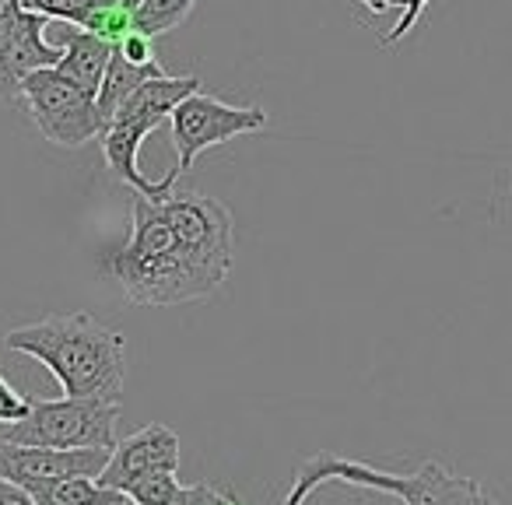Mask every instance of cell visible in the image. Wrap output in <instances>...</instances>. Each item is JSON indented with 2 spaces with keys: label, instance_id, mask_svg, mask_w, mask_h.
<instances>
[{
  "label": "cell",
  "instance_id": "cell-12",
  "mask_svg": "<svg viewBox=\"0 0 512 505\" xmlns=\"http://www.w3.org/2000/svg\"><path fill=\"white\" fill-rule=\"evenodd\" d=\"M64 57H60V71L67 74L71 81H78L81 88H88V92L99 95V85L102 78H106V67L109 60H113V46L102 43L99 36H92V32L78 29V25H67L64 32Z\"/></svg>",
  "mask_w": 512,
  "mask_h": 505
},
{
  "label": "cell",
  "instance_id": "cell-17",
  "mask_svg": "<svg viewBox=\"0 0 512 505\" xmlns=\"http://www.w3.org/2000/svg\"><path fill=\"white\" fill-rule=\"evenodd\" d=\"M29 411H32V397L18 393L15 386L4 379V372H0V425H15V421H22Z\"/></svg>",
  "mask_w": 512,
  "mask_h": 505
},
{
  "label": "cell",
  "instance_id": "cell-18",
  "mask_svg": "<svg viewBox=\"0 0 512 505\" xmlns=\"http://www.w3.org/2000/svg\"><path fill=\"white\" fill-rule=\"evenodd\" d=\"M228 491H218L211 488V484H183L179 488V495L172 498V505H225Z\"/></svg>",
  "mask_w": 512,
  "mask_h": 505
},
{
  "label": "cell",
  "instance_id": "cell-10",
  "mask_svg": "<svg viewBox=\"0 0 512 505\" xmlns=\"http://www.w3.org/2000/svg\"><path fill=\"white\" fill-rule=\"evenodd\" d=\"M144 130L134 127V123H109L106 130H102V155H106V165L113 169V176L120 179V183H127L134 193H144V197L151 200H162L172 193V186L165 183V179H158V183H151V179H144V172L137 169V155H141V144H144Z\"/></svg>",
  "mask_w": 512,
  "mask_h": 505
},
{
  "label": "cell",
  "instance_id": "cell-11",
  "mask_svg": "<svg viewBox=\"0 0 512 505\" xmlns=\"http://www.w3.org/2000/svg\"><path fill=\"white\" fill-rule=\"evenodd\" d=\"M404 505H488V495L474 477L449 474L439 463H425L411 474V488L400 498Z\"/></svg>",
  "mask_w": 512,
  "mask_h": 505
},
{
  "label": "cell",
  "instance_id": "cell-14",
  "mask_svg": "<svg viewBox=\"0 0 512 505\" xmlns=\"http://www.w3.org/2000/svg\"><path fill=\"white\" fill-rule=\"evenodd\" d=\"M36 505H116L127 502L123 491H113L99 477H67V481L46 484V488L29 491Z\"/></svg>",
  "mask_w": 512,
  "mask_h": 505
},
{
  "label": "cell",
  "instance_id": "cell-26",
  "mask_svg": "<svg viewBox=\"0 0 512 505\" xmlns=\"http://www.w3.org/2000/svg\"><path fill=\"white\" fill-rule=\"evenodd\" d=\"M488 505H495V502H491V498H488Z\"/></svg>",
  "mask_w": 512,
  "mask_h": 505
},
{
  "label": "cell",
  "instance_id": "cell-16",
  "mask_svg": "<svg viewBox=\"0 0 512 505\" xmlns=\"http://www.w3.org/2000/svg\"><path fill=\"white\" fill-rule=\"evenodd\" d=\"M179 477L176 470H158V474H148L141 481H134L127 488V498L134 505H172V498L179 495Z\"/></svg>",
  "mask_w": 512,
  "mask_h": 505
},
{
  "label": "cell",
  "instance_id": "cell-4",
  "mask_svg": "<svg viewBox=\"0 0 512 505\" xmlns=\"http://www.w3.org/2000/svg\"><path fill=\"white\" fill-rule=\"evenodd\" d=\"M22 99L32 123L46 141L60 148H81L102 134V116L95 92L67 78L60 67H43L22 81Z\"/></svg>",
  "mask_w": 512,
  "mask_h": 505
},
{
  "label": "cell",
  "instance_id": "cell-3",
  "mask_svg": "<svg viewBox=\"0 0 512 505\" xmlns=\"http://www.w3.org/2000/svg\"><path fill=\"white\" fill-rule=\"evenodd\" d=\"M116 421H120L116 400H32V411L15 425H4L0 439L46 449H116V442H120L116 439Z\"/></svg>",
  "mask_w": 512,
  "mask_h": 505
},
{
  "label": "cell",
  "instance_id": "cell-22",
  "mask_svg": "<svg viewBox=\"0 0 512 505\" xmlns=\"http://www.w3.org/2000/svg\"><path fill=\"white\" fill-rule=\"evenodd\" d=\"M358 4H362V8H369L372 15H386L390 8H404L407 0H358Z\"/></svg>",
  "mask_w": 512,
  "mask_h": 505
},
{
  "label": "cell",
  "instance_id": "cell-24",
  "mask_svg": "<svg viewBox=\"0 0 512 505\" xmlns=\"http://www.w3.org/2000/svg\"><path fill=\"white\" fill-rule=\"evenodd\" d=\"M123 4H127V8H130V11H134V8H137V4H141V0H123Z\"/></svg>",
  "mask_w": 512,
  "mask_h": 505
},
{
  "label": "cell",
  "instance_id": "cell-8",
  "mask_svg": "<svg viewBox=\"0 0 512 505\" xmlns=\"http://www.w3.org/2000/svg\"><path fill=\"white\" fill-rule=\"evenodd\" d=\"M46 22L50 18L29 11L8 43L0 46V99H22V81L29 74L60 64L64 46L46 43Z\"/></svg>",
  "mask_w": 512,
  "mask_h": 505
},
{
  "label": "cell",
  "instance_id": "cell-15",
  "mask_svg": "<svg viewBox=\"0 0 512 505\" xmlns=\"http://www.w3.org/2000/svg\"><path fill=\"white\" fill-rule=\"evenodd\" d=\"M193 8H197V0H141L134 8L137 32L158 39L176 29V25H183Z\"/></svg>",
  "mask_w": 512,
  "mask_h": 505
},
{
  "label": "cell",
  "instance_id": "cell-5",
  "mask_svg": "<svg viewBox=\"0 0 512 505\" xmlns=\"http://www.w3.org/2000/svg\"><path fill=\"white\" fill-rule=\"evenodd\" d=\"M172 144H176V169L165 176V183L176 186V179L183 172L193 169L200 155L207 148L232 141L239 134H256L267 127V109L264 106H228V102L214 99V95L193 92L190 99H183L172 113Z\"/></svg>",
  "mask_w": 512,
  "mask_h": 505
},
{
  "label": "cell",
  "instance_id": "cell-21",
  "mask_svg": "<svg viewBox=\"0 0 512 505\" xmlns=\"http://www.w3.org/2000/svg\"><path fill=\"white\" fill-rule=\"evenodd\" d=\"M0 505H36V498L11 481H0Z\"/></svg>",
  "mask_w": 512,
  "mask_h": 505
},
{
  "label": "cell",
  "instance_id": "cell-6",
  "mask_svg": "<svg viewBox=\"0 0 512 505\" xmlns=\"http://www.w3.org/2000/svg\"><path fill=\"white\" fill-rule=\"evenodd\" d=\"M109 456L113 449H46L0 439V481L36 491L67 477H99Z\"/></svg>",
  "mask_w": 512,
  "mask_h": 505
},
{
  "label": "cell",
  "instance_id": "cell-2",
  "mask_svg": "<svg viewBox=\"0 0 512 505\" xmlns=\"http://www.w3.org/2000/svg\"><path fill=\"white\" fill-rule=\"evenodd\" d=\"M11 351L29 355L60 383L64 397L116 400L127 379V341L88 313H53L4 337Z\"/></svg>",
  "mask_w": 512,
  "mask_h": 505
},
{
  "label": "cell",
  "instance_id": "cell-9",
  "mask_svg": "<svg viewBox=\"0 0 512 505\" xmlns=\"http://www.w3.org/2000/svg\"><path fill=\"white\" fill-rule=\"evenodd\" d=\"M193 92H200L197 78H172V74H158L148 78L127 102L120 106V113L113 116V123H134L144 134H155L165 120H172L176 106L183 99H190Z\"/></svg>",
  "mask_w": 512,
  "mask_h": 505
},
{
  "label": "cell",
  "instance_id": "cell-1",
  "mask_svg": "<svg viewBox=\"0 0 512 505\" xmlns=\"http://www.w3.org/2000/svg\"><path fill=\"white\" fill-rule=\"evenodd\" d=\"M232 232L228 207L204 193H134L130 239L106 257V274L134 306L204 302L232 274Z\"/></svg>",
  "mask_w": 512,
  "mask_h": 505
},
{
  "label": "cell",
  "instance_id": "cell-20",
  "mask_svg": "<svg viewBox=\"0 0 512 505\" xmlns=\"http://www.w3.org/2000/svg\"><path fill=\"white\" fill-rule=\"evenodd\" d=\"M425 8H428V0H407V4H404V15H400V22L393 25V32L383 39V43H386V46L400 43V39H404L407 32L414 29V22H418V18L425 15Z\"/></svg>",
  "mask_w": 512,
  "mask_h": 505
},
{
  "label": "cell",
  "instance_id": "cell-7",
  "mask_svg": "<svg viewBox=\"0 0 512 505\" xmlns=\"http://www.w3.org/2000/svg\"><path fill=\"white\" fill-rule=\"evenodd\" d=\"M158 470H179V435L165 425H144L141 432L116 442L99 481L127 495L130 484Z\"/></svg>",
  "mask_w": 512,
  "mask_h": 505
},
{
  "label": "cell",
  "instance_id": "cell-25",
  "mask_svg": "<svg viewBox=\"0 0 512 505\" xmlns=\"http://www.w3.org/2000/svg\"><path fill=\"white\" fill-rule=\"evenodd\" d=\"M116 505H134V502H130V498H127V502H116Z\"/></svg>",
  "mask_w": 512,
  "mask_h": 505
},
{
  "label": "cell",
  "instance_id": "cell-13",
  "mask_svg": "<svg viewBox=\"0 0 512 505\" xmlns=\"http://www.w3.org/2000/svg\"><path fill=\"white\" fill-rule=\"evenodd\" d=\"M158 74H165L158 60L155 64H134V60H127L120 50H113V60H109V67H106V78H102L99 95H95V102H99V116H102V130L113 123V116L120 113L123 102H127L130 95L144 85V81L158 78Z\"/></svg>",
  "mask_w": 512,
  "mask_h": 505
},
{
  "label": "cell",
  "instance_id": "cell-23",
  "mask_svg": "<svg viewBox=\"0 0 512 505\" xmlns=\"http://www.w3.org/2000/svg\"><path fill=\"white\" fill-rule=\"evenodd\" d=\"M225 505H242V502H239L235 495H228V498H225Z\"/></svg>",
  "mask_w": 512,
  "mask_h": 505
},
{
  "label": "cell",
  "instance_id": "cell-19",
  "mask_svg": "<svg viewBox=\"0 0 512 505\" xmlns=\"http://www.w3.org/2000/svg\"><path fill=\"white\" fill-rule=\"evenodd\" d=\"M116 50L123 53L127 60H134V64H155V39L151 36H144V32H130L127 39H123Z\"/></svg>",
  "mask_w": 512,
  "mask_h": 505
}]
</instances>
